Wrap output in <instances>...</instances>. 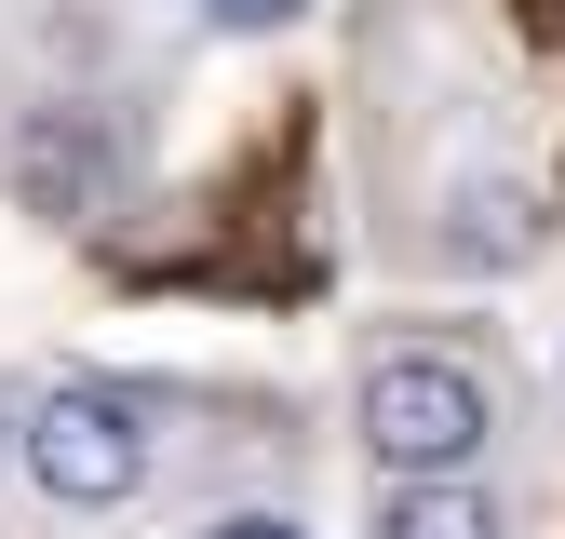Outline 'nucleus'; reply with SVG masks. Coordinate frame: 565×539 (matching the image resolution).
Segmentation results:
<instances>
[{
	"label": "nucleus",
	"mask_w": 565,
	"mask_h": 539,
	"mask_svg": "<svg viewBox=\"0 0 565 539\" xmlns=\"http://www.w3.org/2000/svg\"><path fill=\"white\" fill-rule=\"evenodd\" d=\"M350 432H364L377 486H445V472H484V445H499V391H484V364L404 337V351H377L364 378H350Z\"/></svg>",
	"instance_id": "nucleus-1"
},
{
	"label": "nucleus",
	"mask_w": 565,
	"mask_h": 539,
	"mask_svg": "<svg viewBox=\"0 0 565 539\" xmlns=\"http://www.w3.org/2000/svg\"><path fill=\"white\" fill-rule=\"evenodd\" d=\"M28 486L54 499V512H121V499H149V458H162V432H149V391H121V378H54V391H28Z\"/></svg>",
	"instance_id": "nucleus-2"
},
{
	"label": "nucleus",
	"mask_w": 565,
	"mask_h": 539,
	"mask_svg": "<svg viewBox=\"0 0 565 539\" xmlns=\"http://www.w3.org/2000/svg\"><path fill=\"white\" fill-rule=\"evenodd\" d=\"M14 189H28V216L82 230L95 189H108V121H95V108H28V135H14Z\"/></svg>",
	"instance_id": "nucleus-3"
},
{
	"label": "nucleus",
	"mask_w": 565,
	"mask_h": 539,
	"mask_svg": "<svg viewBox=\"0 0 565 539\" xmlns=\"http://www.w3.org/2000/svg\"><path fill=\"white\" fill-rule=\"evenodd\" d=\"M377 539H512V512L471 472H445V486H377Z\"/></svg>",
	"instance_id": "nucleus-4"
},
{
	"label": "nucleus",
	"mask_w": 565,
	"mask_h": 539,
	"mask_svg": "<svg viewBox=\"0 0 565 539\" xmlns=\"http://www.w3.org/2000/svg\"><path fill=\"white\" fill-rule=\"evenodd\" d=\"M445 256H458V270H525V256H539V202H525L512 176H499V189H458Z\"/></svg>",
	"instance_id": "nucleus-5"
},
{
	"label": "nucleus",
	"mask_w": 565,
	"mask_h": 539,
	"mask_svg": "<svg viewBox=\"0 0 565 539\" xmlns=\"http://www.w3.org/2000/svg\"><path fill=\"white\" fill-rule=\"evenodd\" d=\"M202 539H310V526H297V512H216Z\"/></svg>",
	"instance_id": "nucleus-6"
},
{
	"label": "nucleus",
	"mask_w": 565,
	"mask_h": 539,
	"mask_svg": "<svg viewBox=\"0 0 565 539\" xmlns=\"http://www.w3.org/2000/svg\"><path fill=\"white\" fill-rule=\"evenodd\" d=\"M202 14H216V28H282L297 0H202Z\"/></svg>",
	"instance_id": "nucleus-7"
},
{
	"label": "nucleus",
	"mask_w": 565,
	"mask_h": 539,
	"mask_svg": "<svg viewBox=\"0 0 565 539\" xmlns=\"http://www.w3.org/2000/svg\"><path fill=\"white\" fill-rule=\"evenodd\" d=\"M14 445H28V391L0 378V472H14Z\"/></svg>",
	"instance_id": "nucleus-8"
},
{
	"label": "nucleus",
	"mask_w": 565,
	"mask_h": 539,
	"mask_svg": "<svg viewBox=\"0 0 565 539\" xmlns=\"http://www.w3.org/2000/svg\"><path fill=\"white\" fill-rule=\"evenodd\" d=\"M512 14H525V41H552V54H565V0H512Z\"/></svg>",
	"instance_id": "nucleus-9"
}]
</instances>
